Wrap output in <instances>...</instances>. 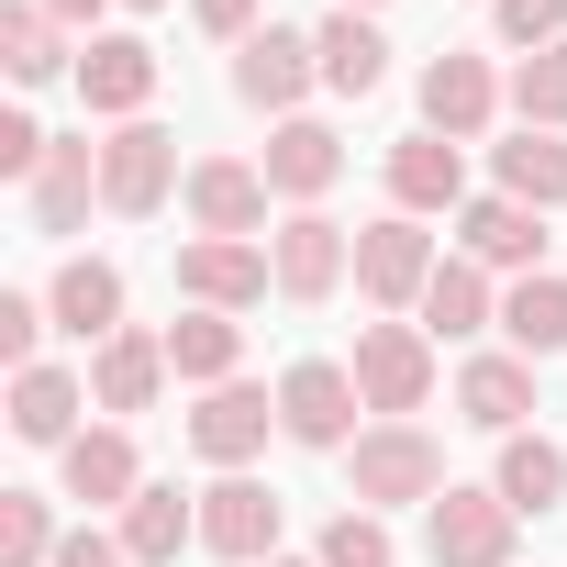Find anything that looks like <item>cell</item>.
<instances>
[{
	"mask_svg": "<svg viewBox=\"0 0 567 567\" xmlns=\"http://www.w3.org/2000/svg\"><path fill=\"white\" fill-rule=\"evenodd\" d=\"M346 489H357V512H412V501H445L456 478H445V445L423 423H368L346 445Z\"/></svg>",
	"mask_w": 567,
	"mask_h": 567,
	"instance_id": "cell-1",
	"label": "cell"
},
{
	"mask_svg": "<svg viewBox=\"0 0 567 567\" xmlns=\"http://www.w3.org/2000/svg\"><path fill=\"white\" fill-rule=\"evenodd\" d=\"M346 368H357V401H368L379 423H412V412L434 401V334H423V323H390V312L357 323V357H346Z\"/></svg>",
	"mask_w": 567,
	"mask_h": 567,
	"instance_id": "cell-2",
	"label": "cell"
},
{
	"mask_svg": "<svg viewBox=\"0 0 567 567\" xmlns=\"http://www.w3.org/2000/svg\"><path fill=\"white\" fill-rule=\"evenodd\" d=\"M434 234L412 223V212H379V223H357V290L390 312V323H412L423 312V290H434Z\"/></svg>",
	"mask_w": 567,
	"mask_h": 567,
	"instance_id": "cell-3",
	"label": "cell"
},
{
	"mask_svg": "<svg viewBox=\"0 0 567 567\" xmlns=\"http://www.w3.org/2000/svg\"><path fill=\"white\" fill-rule=\"evenodd\" d=\"M368 401H357V368H334V357H301V368H278V434L290 445H312V456H346L368 423H357Z\"/></svg>",
	"mask_w": 567,
	"mask_h": 567,
	"instance_id": "cell-4",
	"label": "cell"
},
{
	"mask_svg": "<svg viewBox=\"0 0 567 567\" xmlns=\"http://www.w3.org/2000/svg\"><path fill=\"white\" fill-rule=\"evenodd\" d=\"M167 189H189L178 134H167V123H112V134H101V212L145 223V212H167Z\"/></svg>",
	"mask_w": 567,
	"mask_h": 567,
	"instance_id": "cell-5",
	"label": "cell"
},
{
	"mask_svg": "<svg viewBox=\"0 0 567 567\" xmlns=\"http://www.w3.org/2000/svg\"><path fill=\"white\" fill-rule=\"evenodd\" d=\"M512 534H523V512L501 501V489H445V501H423V556L434 567H512Z\"/></svg>",
	"mask_w": 567,
	"mask_h": 567,
	"instance_id": "cell-6",
	"label": "cell"
},
{
	"mask_svg": "<svg viewBox=\"0 0 567 567\" xmlns=\"http://www.w3.org/2000/svg\"><path fill=\"white\" fill-rule=\"evenodd\" d=\"M267 267H278V301H334L346 290V278H357V234L334 223V212H290V223H278L267 234Z\"/></svg>",
	"mask_w": 567,
	"mask_h": 567,
	"instance_id": "cell-7",
	"label": "cell"
},
{
	"mask_svg": "<svg viewBox=\"0 0 567 567\" xmlns=\"http://www.w3.org/2000/svg\"><path fill=\"white\" fill-rule=\"evenodd\" d=\"M278 523H290V501H278L267 478H245V467L200 489V556H223V567H267Z\"/></svg>",
	"mask_w": 567,
	"mask_h": 567,
	"instance_id": "cell-8",
	"label": "cell"
},
{
	"mask_svg": "<svg viewBox=\"0 0 567 567\" xmlns=\"http://www.w3.org/2000/svg\"><path fill=\"white\" fill-rule=\"evenodd\" d=\"M323 79V56H312V34H290V23H256L245 45H234V101L245 112H278V123H301V90Z\"/></svg>",
	"mask_w": 567,
	"mask_h": 567,
	"instance_id": "cell-9",
	"label": "cell"
},
{
	"mask_svg": "<svg viewBox=\"0 0 567 567\" xmlns=\"http://www.w3.org/2000/svg\"><path fill=\"white\" fill-rule=\"evenodd\" d=\"M178 290H189V312H256V301L278 290V267H267V245H245V234H189V245H178Z\"/></svg>",
	"mask_w": 567,
	"mask_h": 567,
	"instance_id": "cell-10",
	"label": "cell"
},
{
	"mask_svg": "<svg viewBox=\"0 0 567 567\" xmlns=\"http://www.w3.org/2000/svg\"><path fill=\"white\" fill-rule=\"evenodd\" d=\"M267 434H278V390H256V379H223V390H200V412H189V456L200 467H245V456H267Z\"/></svg>",
	"mask_w": 567,
	"mask_h": 567,
	"instance_id": "cell-11",
	"label": "cell"
},
{
	"mask_svg": "<svg viewBox=\"0 0 567 567\" xmlns=\"http://www.w3.org/2000/svg\"><path fill=\"white\" fill-rule=\"evenodd\" d=\"M501 101H512V79H489V56H434L423 68V134H445V145H478L489 123H501Z\"/></svg>",
	"mask_w": 567,
	"mask_h": 567,
	"instance_id": "cell-12",
	"label": "cell"
},
{
	"mask_svg": "<svg viewBox=\"0 0 567 567\" xmlns=\"http://www.w3.org/2000/svg\"><path fill=\"white\" fill-rule=\"evenodd\" d=\"M178 200H189V223H200V234H245V245H256L278 189H267V167H256V156H189V189H178Z\"/></svg>",
	"mask_w": 567,
	"mask_h": 567,
	"instance_id": "cell-13",
	"label": "cell"
},
{
	"mask_svg": "<svg viewBox=\"0 0 567 567\" xmlns=\"http://www.w3.org/2000/svg\"><path fill=\"white\" fill-rule=\"evenodd\" d=\"M79 101H90L101 123H145V101H156V45H145V34H90V45H79Z\"/></svg>",
	"mask_w": 567,
	"mask_h": 567,
	"instance_id": "cell-14",
	"label": "cell"
},
{
	"mask_svg": "<svg viewBox=\"0 0 567 567\" xmlns=\"http://www.w3.org/2000/svg\"><path fill=\"white\" fill-rule=\"evenodd\" d=\"M390 212H412V223L467 212V145H445V134H401V145H390Z\"/></svg>",
	"mask_w": 567,
	"mask_h": 567,
	"instance_id": "cell-15",
	"label": "cell"
},
{
	"mask_svg": "<svg viewBox=\"0 0 567 567\" xmlns=\"http://www.w3.org/2000/svg\"><path fill=\"white\" fill-rule=\"evenodd\" d=\"M456 256L534 278V267H545V212H534V200H512V189H489V200H467V212H456Z\"/></svg>",
	"mask_w": 567,
	"mask_h": 567,
	"instance_id": "cell-16",
	"label": "cell"
},
{
	"mask_svg": "<svg viewBox=\"0 0 567 567\" xmlns=\"http://www.w3.org/2000/svg\"><path fill=\"white\" fill-rule=\"evenodd\" d=\"M178 368H167V334H145V323H123L112 346H90V401L123 423V412H156V390H167Z\"/></svg>",
	"mask_w": 567,
	"mask_h": 567,
	"instance_id": "cell-17",
	"label": "cell"
},
{
	"mask_svg": "<svg viewBox=\"0 0 567 567\" xmlns=\"http://www.w3.org/2000/svg\"><path fill=\"white\" fill-rule=\"evenodd\" d=\"M256 167H267V189L290 200V212H323V189L346 178V145H334V123H312V112H301V123H278V134H267V156H256Z\"/></svg>",
	"mask_w": 567,
	"mask_h": 567,
	"instance_id": "cell-18",
	"label": "cell"
},
{
	"mask_svg": "<svg viewBox=\"0 0 567 567\" xmlns=\"http://www.w3.org/2000/svg\"><path fill=\"white\" fill-rule=\"evenodd\" d=\"M456 412H467L478 434H534V423H523V412H545V401H534V357H512V346L467 357V368H456Z\"/></svg>",
	"mask_w": 567,
	"mask_h": 567,
	"instance_id": "cell-19",
	"label": "cell"
},
{
	"mask_svg": "<svg viewBox=\"0 0 567 567\" xmlns=\"http://www.w3.org/2000/svg\"><path fill=\"white\" fill-rule=\"evenodd\" d=\"M56 478H68V501L123 512V501L145 489V456H134V434H123V423H90L79 445H56Z\"/></svg>",
	"mask_w": 567,
	"mask_h": 567,
	"instance_id": "cell-20",
	"label": "cell"
},
{
	"mask_svg": "<svg viewBox=\"0 0 567 567\" xmlns=\"http://www.w3.org/2000/svg\"><path fill=\"white\" fill-rule=\"evenodd\" d=\"M45 312H56V334L112 346V334H123V267H112V256H68V267L45 278Z\"/></svg>",
	"mask_w": 567,
	"mask_h": 567,
	"instance_id": "cell-21",
	"label": "cell"
},
{
	"mask_svg": "<svg viewBox=\"0 0 567 567\" xmlns=\"http://www.w3.org/2000/svg\"><path fill=\"white\" fill-rule=\"evenodd\" d=\"M412 323H423L434 346H478V334H501V290H489V267H478V256H445Z\"/></svg>",
	"mask_w": 567,
	"mask_h": 567,
	"instance_id": "cell-22",
	"label": "cell"
},
{
	"mask_svg": "<svg viewBox=\"0 0 567 567\" xmlns=\"http://www.w3.org/2000/svg\"><path fill=\"white\" fill-rule=\"evenodd\" d=\"M90 200H101V145H90V134H56V156H45V167H34V189H23L34 234H79V223H90Z\"/></svg>",
	"mask_w": 567,
	"mask_h": 567,
	"instance_id": "cell-23",
	"label": "cell"
},
{
	"mask_svg": "<svg viewBox=\"0 0 567 567\" xmlns=\"http://www.w3.org/2000/svg\"><path fill=\"white\" fill-rule=\"evenodd\" d=\"M79 412H101V401H90V368H23V379H12V434H23V445H79V434H90Z\"/></svg>",
	"mask_w": 567,
	"mask_h": 567,
	"instance_id": "cell-24",
	"label": "cell"
},
{
	"mask_svg": "<svg viewBox=\"0 0 567 567\" xmlns=\"http://www.w3.org/2000/svg\"><path fill=\"white\" fill-rule=\"evenodd\" d=\"M189 545H200V501L167 489V478H145V489L123 501V556H134V567H178Z\"/></svg>",
	"mask_w": 567,
	"mask_h": 567,
	"instance_id": "cell-25",
	"label": "cell"
},
{
	"mask_svg": "<svg viewBox=\"0 0 567 567\" xmlns=\"http://www.w3.org/2000/svg\"><path fill=\"white\" fill-rule=\"evenodd\" d=\"M312 56H323V90H334V101H368V90L390 79V34H379L368 12H323V23H312Z\"/></svg>",
	"mask_w": 567,
	"mask_h": 567,
	"instance_id": "cell-26",
	"label": "cell"
},
{
	"mask_svg": "<svg viewBox=\"0 0 567 567\" xmlns=\"http://www.w3.org/2000/svg\"><path fill=\"white\" fill-rule=\"evenodd\" d=\"M501 346L512 357H567V278L556 267H534V278H512V290H501Z\"/></svg>",
	"mask_w": 567,
	"mask_h": 567,
	"instance_id": "cell-27",
	"label": "cell"
},
{
	"mask_svg": "<svg viewBox=\"0 0 567 567\" xmlns=\"http://www.w3.org/2000/svg\"><path fill=\"white\" fill-rule=\"evenodd\" d=\"M489 489H501L523 523H545V512L567 501V445H556V434H501V467H489Z\"/></svg>",
	"mask_w": 567,
	"mask_h": 567,
	"instance_id": "cell-28",
	"label": "cell"
},
{
	"mask_svg": "<svg viewBox=\"0 0 567 567\" xmlns=\"http://www.w3.org/2000/svg\"><path fill=\"white\" fill-rule=\"evenodd\" d=\"M0 68H12L23 90H45V79H79V56H68V23L45 12V0H12V12H0Z\"/></svg>",
	"mask_w": 567,
	"mask_h": 567,
	"instance_id": "cell-29",
	"label": "cell"
},
{
	"mask_svg": "<svg viewBox=\"0 0 567 567\" xmlns=\"http://www.w3.org/2000/svg\"><path fill=\"white\" fill-rule=\"evenodd\" d=\"M167 368H178L189 390H223V379L245 368V323H234V312H178V323H167Z\"/></svg>",
	"mask_w": 567,
	"mask_h": 567,
	"instance_id": "cell-30",
	"label": "cell"
},
{
	"mask_svg": "<svg viewBox=\"0 0 567 567\" xmlns=\"http://www.w3.org/2000/svg\"><path fill=\"white\" fill-rule=\"evenodd\" d=\"M489 167H501V189L512 200H534V212H567V134H512V145H489Z\"/></svg>",
	"mask_w": 567,
	"mask_h": 567,
	"instance_id": "cell-31",
	"label": "cell"
},
{
	"mask_svg": "<svg viewBox=\"0 0 567 567\" xmlns=\"http://www.w3.org/2000/svg\"><path fill=\"white\" fill-rule=\"evenodd\" d=\"M56 545H68V523L45 489H0V567H56Z\"/></svg>",
	"mask_w": 567,
	"mask_h": 567,
	"instance_id": "cell-32",
	"label": "cell"
},
{
	"mask_svg": "<svg viewBox=\"0 0 567 567\" xmlns=\"http://www.w3.org/2000/svg\"><path fill=\"white\" fill-rule=\"evenodd\" d=\"M512 112H523L534 134H567V45H545V56H512Z\"/></svg>",
	"mask_w": 567,
	"mask_h": 567,
	"instance_id": "cell-33",
	"label": "cell"
},
{
	"mask_svg": "<svg viewBox=\"0 0 567 567\" xmlns=\"http://www.w3.org/2000/svg\"><path fill=\"white\" fill-rule=\"evenodd\" d=\"M312 556H323V567H401V545H390V523H379V512H334Z\"/></svg>",
	"mask_w": 567,
	"mask_h": 567,
	"instance_id": "cell-34",
	"label": "cell"
},
{
	"mask_svg": "<svg viewBox=\"0 0 567 567\" xmlns=\"http://www.w3.org/2000/svg\"><path fill=\"white\" fill-rule=\"evenodd\" d=\"M489 34L512 56H545V45H567V0H489Z\"/></svg>",
	"mask_w": 567,
	"mask_h": 567,
	"instance_id": "cell-35",
	"label": "cell"
},
{
	"mask_svg": "<svg viewBox=\"0 0 567 567\" xmlns=\"http://www.w3.org/2000/svg\"><path fill=\"white\" fill-rule=\"evenodd\" d=\"M45 323H56V312H45L34 290H0V357H12V379L45 368Z\"/></svg>",
	"mask_w": 567,
	"mask_h": 567,
	"instance_id": "cell-36",
	"label": "cell"
},
{
	"mask_svg": "<svg viewBox=\"0 0 567 567\" xmlns=\"http://www.w3.org/2000/svg\"><path fill=\"white\" fill-rule=\"evenodd\" d=\"M256 12H267V0H189V23H200V34H223V45H245V34H256Z\"/></svg>",
	"mask_w": 567,
	"mask_h": 567,
	"instance_id": "cell-37",
	"label": "cell"
},
{
	"mask_svg": "<svg viewBox=\"0 0 567 567\" xmlns=\"http://www.w3.org/2000/svg\"><path fill=\"white\" fill-rule=\"evenodd\" d=\"M56 567H134V556H123V534H90V523H79V534L56 545Z\"/></svg>",
	"mask_w": 567,
	"mask_h": 567,
	"instance_id": "cell-38",
	"label": "cell"
},
{
	"mask_svg": "<svg viewBox=\"0 0 567 567\" xmlns=\"http://www.w3.org/2000/svg\"><path fill=\"white\" fill-rule=\"evenodd\" d=\"M45 12H56V23L79 34V23H101V0H45Z\"/></svg>",
	"mask_w": 567,
	"mask_h": 567,
	"instance_id": "cell-39",
	"label": "cell"
},
{
	"mask_svg": "<svg viewBox=\"0 0 567 567\" xmlns=\"http://www.w3.org/2000/svg\"><path fill=\"white\" fill-rule=\"evenodd\" d=\"M267 567H323V556H267Z\"/></svg>",
	"mask_w": 567,
	"mask_h": 567,
	"instance_id": "cell-40",
	"label": "cell"
},
{
	"mask_svg": "<svg viewBox=\"0 0 567 567\" xmlns=\"http://www.w3.org/2000/svg\"><path fill=\"white\" fill-rule=\"evenodd\" d=\"M123 12H167V0H123Z\"/></svg>",
	"mask_w": 567,
	"mask_h": 567,
	"instance_id": "cell-41",
	"label": "cell"
},
{
	"mask_svg": "<svg viewBox=\"0 0 567 567\" xmlns=\"http://www.w3.org/2000/svg\"><path fill=\"white\" fill-rule=\"evenodd\" d=\"M346 12H379V0H346Z\"/></svg>",
	"mask_w": 567,
	"mask_h": 567,
	"instance_id": "cell-42",
	"label": "cell"
}]
</instances>
